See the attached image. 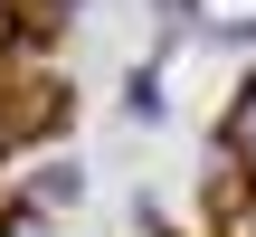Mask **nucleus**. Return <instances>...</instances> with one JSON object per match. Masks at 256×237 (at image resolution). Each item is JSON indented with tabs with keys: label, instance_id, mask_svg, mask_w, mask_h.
<instances>
[{
	"label": "nucleus",
	"instance_id": "1",
	"mask_svg": "<svg viewBox=\"0 0 256 237\" xmlns=\"http://www.w3.org/2000/svg\"><path fill=\"white\" fill-rule=\"evenodd\" d=\"M238 142H247V162H256V95H247V114H238Z\"/></svg>",
	"mask_w": 256,
	"mask_h": 237
}]
</instances>
